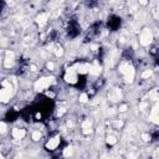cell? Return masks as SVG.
Here are the masks:
<instances>
[{"instance_id":"obj_1","label":"cell","mask_w":159,"mask_h":159,"mask_svg":"<svg viewBox=\"0 0 159 159\" xmlns=\"http://www.w3.org/2000/svg\"><path fill=\"white\" fill-rule=\"evenodd\" d=\"M119 72L123 75V77L127 82H129V83L133 82L135 71H134V67L130 65V62H122L119 65Z\"/></svg>"},{"instance_id":"obj_2","label":"cell","mask_w":159,"mask_h":159,"mask_svg":"<svg viewBox=\"0 0 159 159\" xmlns=\"http://www.w3.org/2000/svg\"><path fill=\"white\" fill-rule=\"evenodd\" d=\"M11 96H12L11 84H10L9 82L4 81V82H2V88H1V91H0V99H1V102H2V103H7V102L10 101V98H11Z\"/></svg>"},{"instance_id":"obj_3","label":"cell","mask_w":159,"mask_h":159,"mask_svg":"<svg viewBox=\"0 0 159 159\" xmlns=\"http://www.w3.org/2000/svg\"><path fill=\"white\" fill-rule=\"evenodd\" d=\"M53 82H55L53 77H41V78H39V80L35 82L34 87H35L36 91H43V89L48 88Z\"/></svg>"},{"instance_id":"obj_4","label":"cell","mask_w":159,"mask_h":159,"mask_svg":"<svg viewBox=\"0 0 159 159\" xmlns=\"http://www.w3.org/2000/svg\"><path fill=\"white\" fill-rule=\"evenodd\" d=\"M153 39H154V36H153V32H152L150 29L145 27V29L142 30L140 36H139V42H140L142 46H148V45H150L152 41H153Z\"/></svg>"},{"instance_id":"obj_5","label":"cell","mask_w":159,"mask_h":159,"mask_svg":"<svg viewBox=\"0 0 159 159\" xmlns=\"http://www.w3.org/2000/svg\"><path fill=\"white\" fill-rule=\"evenodd\" d=\"M61 143V138L60 135H56V137H52L50 138L47 142H46V149L47 150H55Z\"/></svg>"},{"instance_id":"obj_6","label":"cell","mask_w":159,"mask_h":159,"mask_svg":"<svg viewBox=\"0 0 159 159\" xmlns=\"http://www.w3.org/2000/svg\"><path fill=\"white\" fill-rule=\"evenodd\" d=\"M150 120L155 124H159V101L155 103V106L152 108L150 112Z\"/></svg>"},{"instance_id":"obj_7","label":"cell","mask_w":159,"mask_h":159,"mask_svg":"<svg viewBox=\"0 0 159 159\" xmlns=\"http://www.w3.org/2000/svg\"><path fill=\"white\" fill-rule=\"evenodd\" d=\"M48 17H50L48 12H40V14L36 16V24L41 27V26H43V25H46V24H47Z\"/></svg>"},{"instance_id":"obj_8","label":"cell","mask_w":159,"mask_h":159,"mask_svg":"<svg viewBox=\"0 0 159 159\" xmlns=\"http://www.w3.org/2000/svg\"><path fill=\"white\" fill-rule=\"evenodd\" d=\"M11 134H12V138L14 139L21 140L26 135V129H24V128H14L12 132H11Z\"/></svg>"},{"instance_id":"obj_9","label":"cell","mask_w":159,"mask_h":159,"mask_svg":"<svg viewBox=\"0 0 159 159\" xmlns=\"http://www.w3.org/2000/svg\"><path fill=\"white\" fill-rule=\"evenodd\" d=\"M120 97H122V94H120V89L119 88H112V89L108 91V98L111 101H114V102L119 101Z\"/></svg>"},{"instance_id":"obj_10","label":"cell","mask_w":159,"mask_h":159,"mask_svg":"<svg viewBox=\"0 0 159 159\" xmlns=\"http://www.w3.org/2000/svg\"><path fill=\"white\" fill-rule=\"evenodd\" d=\"M14 60H15V53H14L12 51H6V53H5V60H4L5 66H6V67H10V66L14 63Z\"/></svg>"},{"instance_id":"obj_11","label":"cell","mask_w":159,"mask_h":159,"mask_svg":"<svg viewBox=\"0 0 159 159\" xmlns=\"http://www.w3.org/2000/svg\"><path fill=\"white\" fill-rule=\"evenodd\" d=\"M88 73L92 75V76H98L101 73V66L98 65V62H93L92 65H89V70H88Z\"/></svg>"},{"instance_id":"obj_12","label":"cell","mask_w":159,"mask_h":159,"mask_svg":"<svg viewBox=\"0 0 159 159\" xmlns=\"http://www.w3.org/2000/svg\"><path fill=\"white\" fill-rule=\"evenodd\" d=\"M41 137H42V134H41L40 130H34L32 134H31V138H32V140H35V142H39V140L41 139Z\"/></svg>"},{"instance_id":"obj_13","label":"cell","mask_w":159,"mask_h":159,"mask_svg":"<svg viewBox=\"0 0 159 159\" xmlns=\"http://www.w3.org/2000/svg\"><path fill=\"white\" fill-rule=\"evenodd\" d=\"M72 153H73V148H72L71 145H70V147H66V148L63 149V157H66V158L71 157Z\"/></svg>"},{"instance_id":"obj_14","label":"cell","mask_w":159,"mask_h":159,"mask_svg":"<svg viewBox=\"0 0 159 159\" xmlns=\"http://www.w3.org/2000/svg\"><path fill=\"white\" fill-rule=\"evenodd\" d=\"M88 101H89L88 94H87V93H81V96H80V102L86 103V102H88Z\"/></svg>"},{"instance_id":"obj_15","label":"cell","mask_w":159,"mask_h":159,"mask_svg":"<svg viewBox=\"0 0 159 159\" xmlns=\"http://www.w3.org/2000/svg\"><path fill=\"white\" fill-rule=\"evenodd\" d=\"M107 143H108L109 145H113V144H116V143H117V139H116V137H113V135H108V137H107Z\"/></svg>"},{"instance_id":"obj_16","label":"cell","mask_w":159,"mask_h":159,"mask_svg":"<svg viewBox=\"0 0 159 159\" xmlns=\"http://www.w3.org/2000/svg\"><path fill=\"white\" fill-rule=\"evenodd\" d=\"M152 76V70H147V71H144L143 73H142V77L143 78H148V77H150Z\"/></svg>"},{"instance_id":"obj_17","label":"cell","mask_w":159,"mask_h":159,"mask_svg":"<svg viewBox=\"0 0 159 159\" xmlns=\"http://www.w3.org/2000/svg\"><path fill=\"white\" fill-rule=\"evenodd\" d=\"M153 14H154V16L158 19L159 17V4H157V6L153 9Z\"/></svg>"},{"instance_id":"obj_18","label":"cell","mask_w":159,"mask_h":159,"mask_svg":"<svg viewBox=\"0 0 159 159\" xmlns=\"http://www.w3.org/2000/svg\"><path fill=\"white\" fill-rule=\"evenodd\" d=\"M55 53H56V56H61V55L63 53L62 47H61V46H57V47H56V50H55Z\"/></svg>"},{"instance_id":"obj_19","label":"cell","mask_w":159,"mask_h":159,"mask_svg":"<svg viewBox=\"0 0 159 159\" xmlns=\"http://www.w3.org/2000/svg\"><path fill=\"white\" fill-rule=\"evenodd\" d=\"M127 108H128V106H127V104H120V106H119V108H118V111L123 113V112H125V111H127Z\"/></svg>"},{"instance_id":"obj_20","label":"cell","mask_w":159,"mask_h":159,"mask_svg":"<svg viewBox=\"0 0 159 159\" xmlns=\"http://www.w3.org/2000/svg\"><path fill=\"white\" fill-rule=\"evenodd\" d=\"M53 68H55V63H53V62H47V70L52 71Z\"/></svg>"},{"instance_id":"obj_21","label":"cell","mask_w":159,"mask_h":159,"mask_svg":"<svg viewBox=\"0 0 159 159\" xmlns=\"http://www.w3.org/2000/svg\"><path fill=\"white\" fill-rule=\"evenodd\" d=\"M6 132V124L5 122H1V133H5Z\"/></svg>"},{"instance_id":"obj_22","label":"cell","mask_w":159,"mask_h":159,"mask_svg":"<svg viewBox=\"0 0 159 159\" xmlns=\"http://www.w3.org/2000/svg\"><path fill=\"white\" fill-rule=\"evenodd\" d=\"M143 139H144L145 142H148V140H150V135H148V134H144V135H143Z\"/></svg>"},{"instance_id":"obj_23","label":"cell","mask_w":159,"mask_h":159,"mask_svg":"<svg viewBox=\"0 0 159 159\" xmlns=\"http://www.w3.org/2000/svg\"><path fill=\"white\" fill-rule=\"evenodd\" d=\"M158 159H159V150H158Z\"/></svg>"}]
</instances>
